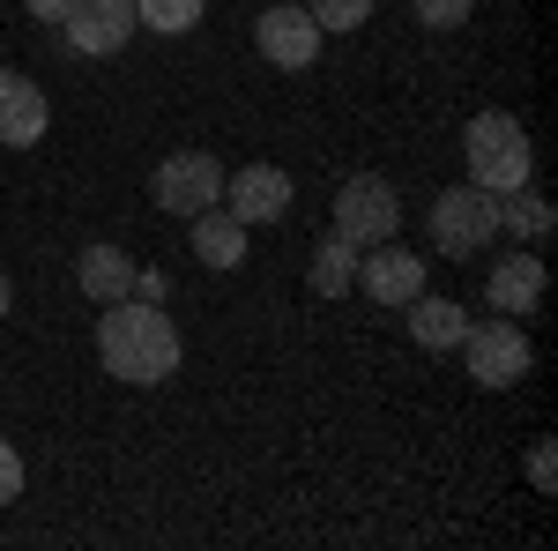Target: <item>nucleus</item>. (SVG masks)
<instances>
[{
    "mask_svg": "<svg viewBox=\"0 0 558 551\" xmlns=\"http://www.w3.org/2000/svg\"><path fill=\"white\" fill-rule=\"evenodd\" d=\"M551 202H544V194H536V179H529V187H514V194H499V231H514L521 247H544V239H551Z\"/></svg>",
    "mask_w": 558,
    "mask_h": 551,
    "instance_id": "16",
    "label": "nucleus"
},
{
    "mask_svg": "<svg viewBox=\"0 0 558 551\" xmlns=\"http://www.w3.org/2000/svg\"><path fill=\"white\" fill-rule=\"evenodd\" d=\"M425 254H410L402 239H380V247H357V284L350 291H365L373 306H387V313H402L410 298L425 291Z\"/></svg>",
    "mask_w": 558,
    "mask_h": 551,
    "instance_id": "8",
    "label": "nucleus"
},
{
    "mask_svg": "<svg viewBox=\"0 0 558 551\" xmlns=\"http://www.w3.org/2000/svg\"><path fill=\"white\" fill-rule=\"evenodd\" d=\"M149 194H157V209H165V216L194 224L202 209L223 202V165H216L209 149H172V157L157 165V179H149Z\"/></svg>",
    "mask_w": 558,
    "mask_h": 551,
    "instance_id": "6",
    "label": "nucleus"
},
{
    "mask_svg": "<svg viewBox=\"0 0 558 551\" xmlns=\"http://www.w3.org/2000/svg\"><path fill=\"white\" fill-rule=\"evenodd\" d=\"M134 298L165 306V298H172V276H165V268H134Z\"/></svg>",
    "mask_w": 558,
    "mask_h": 551,
    "instance_id": "23",
    "label": "nucleus"
},
{
    "mask_svg": "<svg viewBox=\"0 0 558 551\" xmlns=\"http://www.w3.org/2000/svg\"><path fill=\"white\" fill-rule=\"evenodd\" d=\"M202 8H209V0H134V23L157 31V38H186V31L202 23Z\"/></svg>",
    "mask_w": 558,
    "mask_h": 551,
    "instance_id": "18",
    "label": "nucleus"
},
{
    "mask_svg": "<svg viewBox=\"0 0 558 551\" xmlns=\"http://www.w3.org/2000/svg\"><path fill=\"white\" fill-rule=\"evenodd\" d=\"M45 128H52L45 89L15 68H0V149H31V142H45Z\"/></svg>",
    "mask_w": 558,
    "mask_h": 551,
    "instance_id": "12",
    "label": "nucleus"
},
{
    "mask_svg": "<svg viewBox=\"0 0 558 551\" xmlns=\"http://www.w3.org/2000/svg\"><path fill=\"white\" fill-rule=\"evenodd\" d=\"M23 8H31V23H52V31L75 15V0H23Z\"/></svg>",
    "mask_w": 558,
    "mask_h": 551,
    "instance_id": "24",
    "label": "nucleus"
},
{
    "mask_svg": "<svg viewBox=\"0 0 558 551\" xmlns=\"http://www.w3.org/2000/svg\"><path fill=\"white\" fill-rule=\"evenodd\" d=\"M305 15H313L320 31H336V38H350L357 23H373V0H305Z\"/></svg>",
    "mask_w": 558,
    "mask_h": 551,
    "instance_id": "19",
    "label": "nucleus"
},
{
    "mask_svg": "<svg viewBox=\"0 0 558 551\" xmlns=\"http://www.w3.org/2000/svg\"><path fill=\"white\" fill-rule=\"evenodd\" d=\"M23 477H31V469H23V455L0 440V507H8V500H23Z\"/></svg>",
    "mask_w": 558,
    "mask_h": 551,
    "instance_id": "22",
    "label": "nucleus"
},
{
    "mask_svg": "<svg viewBox=\"0 0 558 551\" xmlns=\"http://www.w3.org/2000/svg\"><path fill=\"white\" fill-rule=\"evenodd\" d=\"M462 165H470V187L484 194H514L536 179V149H529V128L514 112H476L462 128Z\"/></svg>",
    "mask_w": 558,
    "mask_h": 551,
    "instance_id": "2",
    "label": "nucleus"
},
{
    "mask_svg": "<svg viewBox=\"0 0 558 551\" xmlns=\"http://www.w3.org/2000/svg\"><path fill=\"white\" fill-rule=\"evenodd\" d=\"M186 231H194V261H209V268H239V261H246V224L223 209V202L202 209Z\"/></svg>",
    "mask_w": 558,
    "mask_h": 551,
    "instance_id": "15",
    "label": "nucleus"
},
{
    "mask_svg": "<svg viewBox=\"0 0 558 551\" xmlns=\"http://www.w3.org/2000/svg\"><path fill=\"white\" fill-rule=\"evenodd\" d=\"M305 284H313V298H343L350 284H357V247L328 231V239L313 247V261H305Z\"/></svg>",
    "mask_w": 558,
    "mask_h": 551,
    "instance_id": "17",
    "label": "nucleus"
},
{
    "mask_svg": "<svg viewBox=\"0 0 558 551\" xmlns=\"http://www.w3.org/2000/svg\"><path fill=\"white\" fill-rule=\"evenodd\" d=\"M336 239L350 247H380V239H402V194H395V179L380 171H357L336 187V224H328Z\"/></svg>",
    "mask_w": 558,
    "mask_h": 551,
    "instance_id": "5",
    "label": "nucleus"
},
{
    "mask_svg": "<svg viewBox=\"0 0 558 551\" xmlns=\"http://www.w3.org/2000/svg\"><path fill=\"white\" fill-rule=\"evenodd\" d=\"M484 306L507 313V321H529V313L544 306V261H536V247H514L507 261H492V276H484Z\"/></svg>",
    "mask_w": 558,
    "mask_h": 551,
    "instance_id": "11",
    "label": "nucleus"
},
{
    "mask_svg": "<svg viewBox=\"0 0 558 551\" xmlns=\"http://www.w3.org/2000/svg\"><path fill=\"white\" fill-rule=\"evenodd\" d=\"M425 231H432V254L447 261H476L492 239H499V194H484V187H447L439 202L425 209Z\"/></svg>",
    "mask_w": 558,
    "mask_h": 551,
    "instance_id": "3",
    "label": "nucleus"
},
{
    "mask_svg": "<svg viewBox=\"0 0 558 551\" xmlns=\"http://www.w3.org/2000/svg\"><path fill=\"white\" fill-rule=\"evenodd\" d=\"M134 31H142V23H134V0H75V15L60 23L68 52H83V60H112V52H128Z\"/></svg>",
    "mask_w": 558,
    "mask_h": 551,
    "instance_id": "9",
    "label": "nucleus"
},
{
    "mask_svg": "<svg viewBox=\"0 0 558 551\" xmlns=\"http://www.w3.org/2000/svg\"><path fill=\"white\" fill-rule=\"evenodd\" d=\"M410 8H417V23L439 31V38H447V31H462V23L476 15V0H410Z\"/></svg>",
    "mask_w": 558,
    "mask_h": 551,
    "instance_id": "20",
    "label": "nucleus"
},
{
    "mask_svg": "<svg viewBox=\"0 0 558 551\" xmlns=\"http://www.w3.org/2000/svg\"><path fill=\"white\" fill-rule=\"evenodd\" d=\"M529 484H536L544 500L558 492V455H551V440H536V447H529Z\"/></svg>",
    "mask_w": 558,
    "mask_h": 551,
    "instance_id": "21",
    "label": "nucleus"
},
{
    "mask_svg": "<svg viewBox=\"0 0 558 551\" xmlns=\"http://www.w3.org/2000/svg\"><path fill=\"white\" fill-rule=\"evenodd\" d=\"M462 358H470V381L492 387V395H507V387L529 381V366H536V343L521 321H470V336H462Z\"/></svg>",
    "mask_w": 558,
    "mask_h": 551,
    "instance_id": "4",
    "label": "nucleus"
},
{
    "mask_svg": "<svg viewBox=\"0 0 558 551\" xmlns=\"http://www.w3.org/2000/svg\"><path fill=\"white\" fill-rule=\"evenodd\" d=\"M75 284H83L89 306H112V298H134V261L128 247H112V239H97L75 254Z\"/></svg>",
    "mask_w": 558,
    "mask_h": 551,
    "instance_id": "13",
    "label": "nucleus"
},
{
    "mask_svg": "<svg viewBox=\"0 0 558 551\" xmlns=\"http://www.w3.org/2000/svg\"><path fill=\"white\" fill-rule=\"evenodd\" d=\"M410 336H417V350H462V336H470V313H462V298H432L417 291L410 306Z\"/></svg>",
    "mask_w": 558,
    "mask_h": 551,
    "instance_id": "14",
    "label": "nucleus"
},
{
    "mask_svg": "<svg viewBox=\"0 0 558 551\" xmlns=\"http://www.w3.org/2000/svg\"><path fill=\"white\" fill-rule=\"evenodd\" d=\"M320 23L305 15V0H268L254 15V52L268 60V68H283V75H305L313 60H320Z\"/></svg>",
    "mask_w": 558,
    "mask_h": 551,
    "instance_id": "7",
    "label": "nucleus"
},
{
    "mask_svg": "<svg viewBox=\"0 0 558 551\" xmlns=\"http://www.w3.org/2000/svg\"><path fill=\"white\" fill-rule=\"evenodd\" d=\"M8 306H15V284H8V276H0V321H8Z\"/></svg>",
    "mask_w": 558,
    "mask_h": 551,
    "instance_id": "25",
    "label": "nucleus"
},
{
    "mask_svg": "<svg viewBox=\"0 0 558 551\" xmlns=\"http://www.w3.org/2000/svg\"><path fill=\"white\" fill-rule=\"evenodd\" d=\"M223 209L239 216L246 231H254V224H283V216H291V171L283 165L223 171Z\"/></svg>",
    "mask_w": 558,
    "mask_h": 551,
    "instance_id": "10",
    "label": "nucleus"
},
{
    "mask_svg": "<svg viewBox=\"0 0 558 551\" xmlns=\"http://www.w3.org/2000/svg\"><path fill=\"white\" fill-rule=\"evenodd\" d=\"M179 358H186V343H179V328L165 321V306H149V298H112V306H97V366H105L112 381L165 387L179 373Z\"/></svg>",
    "mask_w": 558,
    "mask_h": 551,
    "instance_id": "1",
    "label": "nucleus"
}]
</instances>
